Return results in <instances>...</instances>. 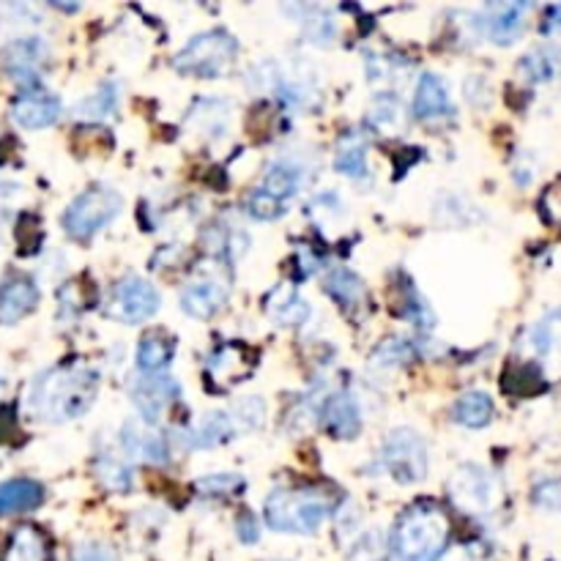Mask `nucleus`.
Masks as SVG:
<instances>
[{
    "label": "nucleus",
    "instance_id": "25",
    "mask_svg": "<svg viewBox=\"0 0 561 561\" xmlns=\"http://www.w3.org/2000/svg\"><path fill=\"white\" fill-rule=\"evenodd\" d=\"M324 290L332 296V299L340 304L342 312L362 310L364 301H367V290H364V283L351 272V269H335V272L326 277Z\"/></svg>",
    "mask_w": 561,
    "mask_h": 561
},
{
    "label": "nucleus",
    "instance_id": "10",
    "mask_svg": "<svg viewBox=\"0 0 561 561\" xmlns=\"http://www.w3.org/2000/svg\"><path fill=\"white\" fill-rule=\"evenodd\" d=\"M178 389L176 381L171 375H142L135 386H132V400H135L137 411L146 422H159L173 406L178 403Z\"/></svg>",
    "mask_w": 561,
    "mask_h": 561
},
{
    "label": "nucleus",
    "instance_id": "46",
    "mask_svg": "<svg viewBox=\"0 0 561 561\" xmlns=\"http://www.w3.org/2000/svg\"><path fill=\"white\" fill-rule=\"evenodd\" d=\"M0 386H3V378H0Z\"/></svg>",
    "mask_w": 561,
    "mask_h": 561
},
{
    "label": "nucleus",
    "instance_id": "44",
    "mask_svg": "<svg viewBox=\"0 0 561 561\" xmlns=\"http://www.w3.org/2000/svg\"><path fill=\"white\" fill-rule=\"evenodd\" d=\"M543 34L553 41L556 50H561V7H550L548 14H545Z\"/></svg>",
    "mask_w": 561,
    "mask_h": 561
},
{
    "label": "nucleus",
    "instance_id": "14",
    "mask_svg": "<svg viewBox=\"0 0 561 561\" xmlns=\"http://www.w3.org/2000/svg\"><path fill=\"white\" fill-rule=\"evenodd\" d=\"M12 119L23 129H47L61 119V99L45 88H25L12 102Z\"/></svg>",
    "mask_w": 561,
    "mask_h": 561
},
{
    "label": "nucleus",
    "instance_id": "19",
    "mask_svg": "<svg viewBox=\"0 0 561 561\" xmlns=\"http://www.w3.org/2000/svg\"><path fill=\"white\" fill-rule=\"evenodd\" d=\"M3 561H52V548L47 534L39 526H17L7 539Z\"/></svg>",
    "mask_w": 561,
    "mask_h": 561
},
{
    "label": "nucleus",
    "instance_id": "11",
    "mask_svg": "<svg viewBox=\"0 0 561 561\" xmlns=\"http://www.w3.org/2000/svg\"><path fill=\"white\" fill-rule=\"evenodd\" d=\"M317 420L337 441H351L362 431V411H359L357 397L348 395V391H335V395L326 397L317 409Z\"/></svg>",
    "mask_w": 561,
    "mask_h": 561
},
{
    "label": "nucleus",
    "instance_id": "7",
    "mask_svg": "<svg viewBox=\"0 0 561 561\" xmlns=\"http://www.w3.org/2000/svg\"><path fill=\"white\" fill-rule=\"evenodd\" d=\"M159 304H162L159 290L148 279L129 274L113 285V294L104 301L102 312L104 317L119 321V324H142L151 315H157Z\"/></svg>",
    "mask_w": 561,
    "mask_h": 561
},
{
    "label": "nucleus",
    "instance_id": "38",
    "mask_svg": "<svg viewBox=\"0 0 561 561\" xmlns=\"http://www.w3.org/2000/svg\"><path fill=\"white\" fill-rule=\"evenodd\" d=\"M414 348L409 346V342L406 340H386V342H381L378 348H375V353H373V362H378V364H384V367H389V364H406L409 362L411 357H414Z\"/></svg>",
    "mask_w": 561,
    "mask_h": 561
},
{
    "label": "nucleus",
    "instance_id": "21",
    "mask_svg": "<svg viewBox=\"0 0 561 561\" xmlns=\"http://www.w3.org/2000/svg\"><path fill=\"white\" fill-rule=\"evenodd\" d=\"M176 357V340L165 332H148L137 346V367L142 375H162Z\"/></svg>",
    "mask_w": 561,
    "mask_h": 561
},
{
    "label": "nucleus",
    "instance_id": "39",
    "mask_svg": "<svg viewBox=\"0 0 561 561\" xmlns=\"http://www.w3.org/2000/svg\"><path fill=\"white\" fill-rule=\"evenodd\" d=\"M386 559V545L381 543L378 534H364L357 545H353L348 561H384Z\"/></svg>",
    "mask_w": 561,
    "mask_h": 561
},
{
    "label": "nucleus",
    "instance_id": "2",
    "mask_svg": "<svg viewBox=\"0 0 561 561\" xmlns=\"http://www.w3.org/2000/svg\"><path fill=\"white\" fill-rule=\"evenodd\" d=\"M452 543V521L436 501H416L391 528L389 548L400 561H438Z\"/></svg>",
    "mask_w": 561,
    "mask_h": 561
},
{
    "label": "nucleus",
    "instance_id": "29",
    "mask_svg": "<svg viewBox=\"0 0 561 561\" xmlns=\"http://www.w3.org/2000/svg\"><path fill=\"white\" fill-rule=\"evenodd\" d=\"M335 167L340 173H346L348 178H364L370 173L367 167V146L362 142L359 135L342 137L340 146L335 153Z\"/></svg>",
    "mask_w": 561,
    "mask_h": 561
},
{
    "label": "nucleus",
    "instance_id": "24",
    "mask_svg": "<svg viewBox=\"0 0 561 561\" xmlns=\"http://www.w3.org/2000/svg\"><path fill=\"white\" fill-rule=\"evenodd\" d=\"M236 433L238 431L236 425H233L230 414H209L203 416L198 425L189 427L182 438L189 449H211L227 444Z\"/></svg>",
    "mask_w": 561,
    "mask_h": 561
},
{
    "label": "nucleus",
    "instance_id": "20",
    "mask_svg": "<svg viewBox=\"0 0 561 561\" xmlns=\"http://www.w3.org/2000/svg\"><path fill=\"white\" fill-rule=\"evenodd\" d=\"M269 317L279 326H304L307 317H310V304L299 296V290L290 288V285H279L263 301Z\"/></svg>",
    "mask_w": 561,
    "mask_h": 561
},
{
    "label": "nucleus",
    "instance_id": "45",
    "mask_svg": "<svg viewBox=\"0 0 561 561\" xmlns=\"http://www.w3.org/2000/svg\"><path fill=\"white\" fill-rule=\"evenodd\" d=\"M236 534H238V537H241V543H255V539L261 537V528H258L255 515L245 512V515L238 518V521H236Z\"/></svg>",
    "mask_w": 561,
    "mask_h": 561
},
{
    "label": "nucleus",
    "instance_id": "41",
    "mask_svg": "<svg viewBox=\"0 0 561 561\" xmlns=\"http://www.w3.org/2000/svg\"><path fill=\"white\" fill-rule=\"evenodd\" d=\"M72 561H119L115 550L102 543H83L74 548Z\"/></svg>",
    "mask_w": 561,
    "mask_h": 561
},
{
    "label": "nucleus",
    "instance_id": "15",
    "mask_svg": "<svg viewBox=\"0 0 561 561\" xmlns=\"http://www.w3.org/2000/svg\"><path fill=\"white\" fill-rule=\"evenodd\" d=\"M39 285L25 274L9 277L0 285V326H14L39 307Z\"/></svg>",
    "mask_w": 561,
    "mask_h": 561
},
{
    "label": "nucleus",
    "instance_id": "31",
    "mask_svg": "<svg viewBox=\"0 0 561 561\" xmlns=\"http://www.w3.org/2000/svg\"><path fill=\"white\" fill-rule=\"evenodd\" d=\"M97 474L99 483L108 490H115V494H126V490H132V483H135L132 465L126 460L115 458V454H102L97 460Z\"/></svg>",
    "mask_w": 561,
    "mask_h": 561
},
{
    "label": "nucleus",
    "instance_id": "43",
    "mask_svg": "<svg viewBox=\"0 0 561 561\" xmlns=\"http://www.w3.org/2000/svg\"><path fill=\"white\" fill-rule=\"evenodd\" d=\"M534 501L545 510H559L561 507V485L553 483V479H545L534 488Z\"/></svg>",
    "mask_w": 561,
    "mask_h": 561
},
{
    "label": "nucleus",
    "instance_id": "32",
    "mask_svg": "<svg viewBox=\"0 0 561 561\" xmlns=\"http://www.w3.org/2000/svg\"><path fill=\"white\" fill-rule=\"evenodd\" d=\"M115 108H119V88L108 83V86H102L97 94H91V97L77 104V115L88 121H102L113 115Z\"/></svg>",
    "mask_w": 561,
    "mask_h": 561
},
{
    "label": "nucleus",
    "instance_id": "9",
    "mask_svg": "<svg viewBox=\"0 0 561 561\" xmlns=\"http://www.w3.org/2000/svg\"><path fill=\"white\" fill-rule=\"evenodd\" d=\"M258 364V353L245 342H222L211 351L209 362H205V381L214 391L225 395V391L236 389L238 384H245L252 375Z\"/></svg>",
    "mask_w": 561,
    "mask_h": 561
},
{
    "label": "nucleus",
    "instance_id": "8",
    "mask_svg": "<svg viewBox=\"0 0 561 561\" xmlns=\"http://www.w3.org/2000/svg\"><path fill=\"white\" fill-rule=\"evenodd\" d=\"M449 499L471 515H488L499 501V485L483 465H460L449 479Z\"/></svg>",
    "mask_w": 561,
    "mask_h": 561
},
{
    "label": "nucleus",
    "instance_id": "33",
    "mask_svg": "<svg viewBox=\"0 0 561 561\" xmlns=\"http://www.w3.org/2000/svg\"><path fill=\"white\" fill-rule=\"evenodd\" d=\"M310 17L301 20V28H304V36L310 41H315L317 47H326L329 41H335L337 25L329 14H324V9H307Z\"/></svg>",
    "mask_w": 561,
    "mask_h": 561
},
{
    "label": "nucleus",
    "instance_id": "16",
    "mask_svg": "<svg viewBox=\"0 0 561 561\" xmlns=\"http://www.w3.org/2000/svg\"><path fill=\"white\" fill-rule=\"evenodd\" d=\"M411 113H414V119L425 121V124H438V121L452 119L454 110H452V102H449V91L438 74L433 72L422 74L420 83H416Z\"/></svg>",
    "mask_w": 561,
    "mask_h": 561
},
{
    "label": "nucleus",
    "instance_id": "17",
    "mask_svg": "<svg viewBox=\"0 0 561 561\" xmlns=\"http://www.w3.org/2000/svg\"><path fill=\"white\" fill-rule=\"evenodd\" d=\"M121 447L129 458L140 460V463L162 465L171 460V447H167L165 438L142 425V422H126L121 427Z\"/></svg>",
    "mask_w": 561,
    "mask_h": 561
},
{
    "label": "nucleus",
    "instance_id": "27",
    "mask_svg": "<svg viewBox=\"0 0 561 561\" xmlns=\"http://www.w3.org/2000/svg\"><path fill=\"white\" fill-rule=\"evenodd\" d=\"M452 420L458 425L471 427V431L490 425V420H494V400L479 389L463 391L452 406Z\"/></svg>",
    "mask_w": 561,
    "mask_h": 561
},
{
    "label": "nucleus",
    "instance_id": "5",
    "mask_svg": "<svg viewBox=\"0 0 561 561\" xmlns=\"http://www.w3.org/2000/svg\"><path fill=\"white\" fill-rule=\"evenodd\" d=\"M121 209H124V200L119 192H113L110 187H99V184L88 187L63 211V230L77 241H88L102 227H108L121 214Z\"/></svg>",
    "mask_w": 561,
    "mask_h": 561
},
{
    "label": "nucleus",
    "instance_id": "13",
    "mask_svg": "<svg viewBox=\"0 0 561 561\" xmlns=\"http://www.w3.org/2000/svg\"><path fill=\"white\" fill-rule=\"evenodd\" d=\"M526 3H494V7H485L476 17V25L496 45L507 47L523 34L526 28Z\"/></svg>",
    "mask_w": 561,
    "mask_h": 561
},
{
    "label": "nucleus",
    "instance_id": "18",
    "mask_svg": "<svg viewBox=\"0 0 561 561\" xmlns=\"http://www.w3.org/2000/svg\"><path fill=\"white\" fill-rule=\"evenodd\" d=\"M227 304V285L220 279H198L182 290V310L189 317L209 321Z\"/></svg>",
    "mask_w": 561,
    "mask_h": 561
},
{
    "label": "nucleus",
    "instance_id": "37",
    "mask_svg": "<svg viewBox=\"0 0 561 561\" xmlns=\"http://www.w3.org/2000/svg\"><path fill=\"white\" fill-rule=\"evenodd\" d=\"M198 488L205 496H233L245 488V479L236 474H216V476H203L198 479Z\"/></svg>",
    "mask_w": 561,
    "mask_h": 561
},
{
    "label": "nucleus",
    "instance_id": "1",
    "mask_svg": "<svg viewBox=\"0 0 561 561\" xmlns=\"http://www.w3.org/2000/svg\"><path fill=\"white\" fill-rule=\"evenodd\" d=\"M99 375L83 364H58L34 378L28 409L41 422H72L97 400Z\"/></svg>",
    "mask_w": 561,
    "mask_h": 561
},
{
    "label": "nucleus",
    "instance_id": "6",
    "mask_svg": "<svg viewBox=\"0 0 561 561\" xmlns=\"http://www.w3.org/2000/svg\"><path fill=\"white\" fill-rule=\"evenodd\" d=\"M378 465L397 485H416L427 476V444L420 433L397 427L384 438Z\"/></svg>",
    "mask_w": 561,
    "mask_h": 561
},
{
    "label": "nucleus",
    "instance_id": "23",
    "mask_svg": "<svg viewBox=\"0 0 561 561\" xmlns=\"http://www.w3.org/2000/svg\"><path fill=\"white\" fill-rule=\"evenodd\" d=\"M532 346L539 362L561 373V310L550 312L532 329Z\"/></svg>",
    "mask_w": 561,
    "mask_h": 561
},
{
    "label": "nucleus",
    "instance_id": "28",
    "mask_svg": "<svg viewBox=\"0 0 561 561\" xmlns=\"http://www.w3.org/2000/svg\"><path fill=\"white\" fill-rule=\"evenodd\" d=\"M501 386L512 397H537L548 389V381H545L543 367H537V364H521V367L515 364V367H507Z\"/></svg>",
    "mask_w": 561,
    "mask_h": 561
},
{
    "label": "nucleus",
    "instance_id": "26",
    "mask_svg": "<svg viewBox=\"0 0 561 561\" xmlns=\"http://www.w3.org/2000/svg\"><path fill=\"white\" fill-rule=\"evenodd\" d=\"M304 184V167H299L290 159H277L272 167L266 171V178H263V192H269L272 198L288 203L296 192Z\"/></svg>",
    "mask_w": 561,
    "mask_h": 561
},
{
    "label": "nucleus",
    "instance_id": "36",
    "mask_svg": "<svg viewBox=\"0 0 561 561\" xmlns=\"http://www.w3.org/2000/svg\"><path fill=\"white\" fill-rule=\"evenodd\" d=\"M521 68L532 83H548L556 77V55L550 50H534L523 58Z\"/></svg>",
    "mask_w": 561,
    "mask_h": 561
},
{
    "label": "nucleus",
    "instance_id": "4",
    "mask_svg": "<svg viewBox=\"0 0 561 561\" xmlns=\"http://www.w3.org/2000/svg\"><path fill=\"white\" fill-rule=\"evenodd\" d=\"M236 55H238V41L233 39L227 30L214 28V30H205V34H198L195 39H189L187 47L173 58V66H176L182 74L211 79L230 72Z\"/></svg>",
    "mask_w": 561,
    "mask_h": 561
},
{
    "label": "nucleus",
    "instance_id": "42",
    "mask_svg": "<svg viewBox=\"0 0 561 561\" xmlns=\"http://www.w3.org/2000/svg\"><path fill=\"white\" fill-rule=\"evenodd\" d=\"M370 119H373V124L384 126L386 129V126H391L395 121H400V104H397L395 97H381L378 102H375Z\"/></svg>",
    "mask_w": 561,
    "mask_h": 561
},
{
    "label": "nucleus",
    "instance_id": "40",
    "mask_svg": "<svg viewBox=\"0 0 561 561\" xmlns=\"http://www.w3.org/2000/svg\"><path fill=\"white\" fill-rule=\"evenodd\" d=\"M539 211H543V216L550 225L561 227V178L545 189L543 200H539Z\"/></svg>",
    "mask_w": 561,
    "mask_h": 561
},
{
    "label": "nucleus",
    "instance_id": "22",
    "mask_svg": "<svg viewBox=\"0 0 561 561\" xmlns=\"http://www.w3.org/2000/svg\"><path fill=\"white\" fill-rule=\"evenodd\" d=\"M45 488L36 479H9L0 485V518L20 515L41 507Z\"/></svg>",
    "mask_w": 561,
    "mask_h": 561
},
{
    "label": "nucleus",
    "instance_id": "30",
    "mask_svg": "<svg viewBox=\"0 0 561 561\" xmlns=\"http://www.w3.org/2000/svg\"><path fill=\"white\" fill-rule=\"evenodd\" d=\"M400 315L406 317V321H411V324L416 326V329L422 332H431L433 324H436V315H433V310L427 307V301L422 299L420 290L414 288V283L411 279H406L403 285H400Z\"/></svg>",
    "mask_w": 561,
    "mask_h": 561
},
{
    "label": "nucleus",
    "instance_id": "12",
    "mask_svg": "<svg viewBox=\"0 0 561 561\" xmlns=\"http://www.w3.org/2000/svg\"><path fill=\"white\" fill-rule=\"evenodd\" d=\"M50 61V47L45 39H17L0 52V68L9 74V77L20 79V83H30L41 74V68Z\"/></svg>",
    "mask_w": 561,
    "mask_h": 561
},
{
    "label": "nucleus",
    "instance_id": "3",
    "mask_svg": "<svg viewBox=\"0 0 561 561\" xmlns=\"http://www.w3.org/2000/svg\"><path fill=\"white\" fill-rule=\"evenodd\" d=\"M337 501L326 488H277L266 499V523L274 532L312 534L324 521H329Z\"/></svg>",
    "mask_w": 561,
    "mask_h": 561
},
{
    "label": "nucleus",
    "instance_id": "35",
    "mask_svg": "<svg viewBox=\"0 0 561 561\" xmlns=\"http://www.w3.org/2000/svg\"><path fill=\"white\" fill-rule=\"evenodd\" d=\"M263 416H266V403L258 400V397H247L230 411L236 431H255V427L263 425Z\"/></svg>",
    "mask_w": 561,
    "mask_h": 561
},
{
    "label": "nucleus",
    "instance_id": "34",
    "mask_svg": "<svg viewBox=\"0 0 561 561\" xmlns=\"http://www.w3.org/2000/svg\"><path fill=\"white\" fill-rule=\"evenodd\" d=\"M245 209H247V214L252 216V220H261V222H274V220H279V216L285 214L283 200L272 198V195L263 192V189H255V192L247 198Z\"/></svg>",
    "mask_w": 561,
    "mask_h": 561
}]
</instances>
